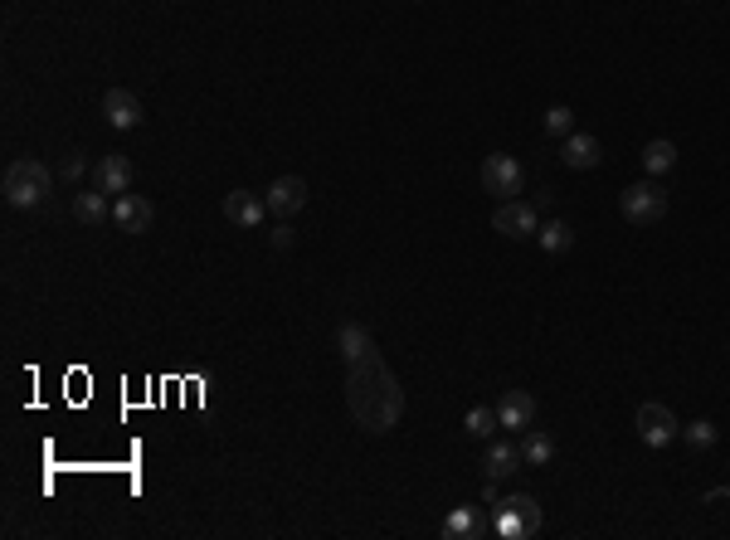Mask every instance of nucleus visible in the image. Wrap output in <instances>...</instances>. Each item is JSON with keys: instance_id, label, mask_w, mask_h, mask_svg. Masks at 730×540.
I'll use <instances>...</instances> for the list:
<instances>
[{"instance_id": "nucleus-1", "label": "nucleus", "mask_w": 730, "mask_h": 540, "mask_svg": "<svg viewBox=\"0 0 730 540\" xmlns=\"http://www.w3.org/2000/svg\"><path fill=\"white\" fill-rule=\"evenodd\" d=\"M346 409H351V419H356L365 433H390L400 424L404 390H400L395 370L385 365L380 351L356 360V365L346 370Z\"/></svg>"}, {"instance_id": "nucleus-2", "label": "nucleus", "mask_w": 730, "mask_h": 540, "mask_svg": "<svg viewBox=\"0 0 730 540\" xmlns=\"http://www.w3.org/2000/svg\"><path fill=\"white\" fill-rule=\"evenodd\" d=\"M0 190H5V205H10V210H39V205L49 200V190H54V176H49L44 161L20 156V161H10Z\"/></svg>"}, {"instance_id": "nucleus-3", "label": "nucleus", "mask_w": 730, "mask_h": 540, "mask_svg": "<svg viewBox=\"0 0 730 540\" xmlns=\"http://www.w3.org/2000/svg\"><path fill=\"white\" fill-rule=\"evenodd\" d=\"M619 210H623V219L638 224V229H643V224H657V219L667 215V190H662L653 176L638 180V185H628L619 195Z\"/></svg>"}, {"instance_id": "nucleus-4", "label": "nucleus", "mask_w": 730, "mask_h": 540, "mask_svg": "<svg viewBox=\"0 0 730 540\" xmlns=\"http://www.w3.org/2000/svg\"><path fill=\"white\" fill-rule=\"evenodd\" d=\"M521 185H526V171H521V161H516V156H507V151H492V156L482 161V190H487V195L516 200V195H521Z\"/></svg>"}, {"instance_id": "nucleus-5", "label": "nucleus", "mask_w": 730, "mask_h": 540, "mask_svg": "<svg viewBox=\"0 0 730 540\" xmlns=\"http://www.w3.org/2000/svg\"><path fill=\"white\" fill-rule=\"evenodd\" d=\"M492 229H497L502 239H536V234H541V210L526 205L521 195H516V200H502V205L492 210Z\"/></svg>"}, {"instance_id": "nucleus-6", "label": "nucleus", "mask_w": 730, "mask_h": 540, "mask_svg": "<svg viewBox=\"0 0 730 540\" xmlns=\"http://www.w3.org/2000/svg\"><path fill=\"white\" fill-rule=\"evenodd\" d=\"M633 424H638V438H643L648 448H667L672 438H682L677 414H672L667 404H653V399H648V404H638V419H633Z\"/></svg>"}, {"instance_id": "nucleus-7", "label": "nucleus", "mask_w": 730, "mask_h": 540, "mask_svg": "<svg viewBox=\"0 0 730 540\" xmlns=\"http://www.w3.org/2000/svg\"><path fill=\"white\" fill-rule=\"evenodd\" d=\"M497 531L502 536H531V531H541V506H536V497L516 492L507 502H497Z\"/></svg>"}, {"instance_id": "nucleus-8", "label": "nucleus", "mask_w": 730, "mask_h": 540, "mask_svg": "<svg viewBox=\"0 0 730 540\" xmlns=\"http://www.w3.org/2000/svg\"><path fill=\"white\" fill-rule=\"evenodd\" d=\"M263 200H268V215L292 219L302 205H307V180L302 176H278L268 190H263Z\"/></svg>"}, {"instance_id": "nucleus-9", "label": "nucleus", "mask_w": 730, "mask_h": 540, "mask_svg": "<svg viewBox=\"0 0 730 540\" xmlns=\"http://www.w3.org/2000/svg\"><path fill=\"white\" fill-rule=\"evenodd\" d=\"M103 117H108V127L117 132H132V127H142V98L132 93V88H108L103 93Z\"/></svg>"}, {"instance_id": "nucleus-10", "label": "nucleus", "mask_w": 730, "mask_h": 540, "mask_svg": "<svg viewBox=\"0 0 730 540\" xmlns=\"http://www.w3.org/2000/svg\"><path fill=\"white\" fill-rule=\"evenodd\" d=\"M112 224H117L122 234H146V229L156 224V205H151L146 195H117V205H112Z\"/></svg>"}, {"instance_id": "nucleus-11", "label": "nucleus", "mask_w": 730, "mask_h": 540, "mask_svg": "<svg viewBox=\"0 0 730 540\" xmlns=\"http://www.w3.org/2000/svg\"><path fill=\"white\" fill-rule=\"evenodd\" d=\"M263 210H268V200L254 195V190H229V195H224V219H229L234 229H258V224H263Z\"/></svg>"}, {"instance_id": "nucleus-12", "label": "nucleus", "mask_w": 730, "mask_h": 540, "mask_svg": "<svg viewBox=\"0 0 730 540\" xmlns=\"http://www.w3.org/2000/svg\"><path fill=\"white\" fill-rule=\"evenodd\" d=\"M560 161L570 171H594L604 161V146H599V137H589V132H570L565 146H560Z\"/></svg>"}, {"instance_id": "nucleus-13", "label": "nucleus", "mask_w": 730, "mask_h": 540, "mask_svg": "<svg viewBox=\"0 0 730 540\" xmlns=\"http://www.w3.org/2000/svg\"><path fill=\"white\" fill-rule=\"evenodd\" d=\"M336 351H341V360H346V365H356V360L375 356L380 346H375L370 326H361V322H341V326H336Z\"/></svg>"}, {"instance_id": "nucleus-14", "label": "nucleus", "mask_w": 730, "mask_h": 540, "mask_svg": "<svg viewBox=\"0 0 730 540\" xmlns=\"http://www.w3.org/2000/svg\"><path fill=\"white\" fill-rule=\"evenodd\" d=\"M497 419H502V429L526 433L531 424H536V399L526 395V390H507L502 404H497Z\"/></svg>"}, {"instance_id": "nucleus-15", "label": "nucleus", "mask_w": 730, "mask_h": 540, "mask_svg": "<svg viewBox=\"0 0 730 540\" xmlns=\"http://www.w3.org/2000/svg\"><path fill=\"white\" fill-rule=\"evenodd\" d=\"M93 185H98L103 195H127V185H132V161L108 151V156L93 166Z\"/></svg>"}, {"instance_id": "nucleus-16", "label": "nucleus", "mask_w": 730, "mask_h": 540, "mask_svg": "<svg viewBox=\"0 0 730 540\" xmlns=\"http://www.w3.org/2000/svg\"><path fill=\"white\" fill-rule=\"evenodd\" d=\"M108 195L93 185V190H83V195H73V219L83 224V229H98V224H108Z\"/></svg>"}, {"instance_id": "nucleus-17", "label": "nucleus", "mask_w": 730, "mask_h": 540, "mask_svg": "<svg viewBox=\"0 0 730 540\" xmlns=\"http://www.w3.org/2000/svg\"><path fill=\"white\" fill-rule=\"evenodd\" d=\"M521 463V448H511V443H492L487 453H482V472H487V482H507L511 472Z\"/></svg>"}, {"instance_id": "nucleus-18", "label": "nucleus", "mask_w": 730, "mask_h": 540, "mask_svg": "<svg viewBox=\"0 0 730 540\" xmlns=\"http://www.w3.org/2000/svg\"><path fill=\"white\" fill-rule=\"evenodd\" d=\"M487 531V521L477 516L473 506H458V511H448V521H443V536L448 540H477Z\"/></svg>"}, {"instance_id": "nucleus-19", "label": "nucleus", "mask_w": 730, "mask_h": 540, "mask_svg": "<svg viewBox=\"0 0 730 540\" xmlns=\"http://www.w3.org/2000/svg\"><path fill=\"white\" fill-rule=\"evenodd\" d=\"M672 166H677V142L657 137V142L643 146V171H648V176H667Z\"/></svg>"}, {"instance_id": "nucleus-20", "label": "nucleus", "mask_w": 730, "mask_h": 540, "mask_svg": "<svg viewBox=\"0 0 730 540\" xmlns=\"http://www.w3.org/2000/svg\"><path fill=\"white\" fill-rule=\"evenodd\" d=\"M550 458H555V443H550V433L526 429V438H521V463H526V468H546Z\"/></svg>"}, {"instance_id": "nucleus-21", "label": "nucleus", "mask_w": 730, "mask_h": 540, "mask_svg": "<svg viewBox=\"0 0 730 540\" xmlns=\"http://www.w3.org/2000/svg\"><path fill=\"white\" fill-rule=\"evenodd\" d=\"M536 244L546 253H565V249H575V229H570L565 219H546L541 234H536Z\"/></svg>"}, {"instance_id": "nucleus-22", "label": "nucleus", "mask_w": 730, "mask_h": 540, "mask_svg": "<svg viewBox=\"0 0 730 540\" xmlns=\"http://www.w3.org/2000/svg\"><path fill=\"white\" fill-rule=\"evenodd\" d=\"M463 429L473 433V438H492V433L502 429V419H497V409H487V404H477V409H468V419H463Z\"/></svg>"}, {"instance_id": "nucleus-23", "label": "nucleus", "mask_w": 730, "mask_h": 540, "mask_svg": "<svg viewBox=\"0 0 730 540\" xmlns=\"http://www.w3.org/2000/svg\"><path fill=\"white\" fill-rule=\"evenodd\" d=\"M682 438L692 443L696 453H706V448H716V438H721V429H716L711 419H692V424L682 429Z\"/></svg>"}, {"instance_id": "nucleus-24", "label": "nucleus", "mask_w": 730, "mask_h": 540, "mask_svg": "<svg viewBox=\"0 0 730 540\" xmlns=\"http://www.w3.org/2000/svg\"><path fill=\"white\" fill-rule=\"evenodd\" d=\"M541 122H546V132H550V137H570V132H575V112L565 108V103H555V108H546V117H541Z\"/></svg>"}, {"instance_id": "nucleus-25", "label": "nucleus", "mask_w": 730, "mask_h": 540, "mask_svg": "<svg viewBox=\"0 0 730 540\" xmlns=\"http://www.w3.org/2000/svg\"><path fill=\"white\" fill-rule=\"evenodd\" d=\"M268 239H273V249H292V244H297V234H292L288 219H283L278 229H268Z\"/></svg>"}, {"instance_id": "nucleus-26", "label": "nucleus", "mask_w": 730, "mask_h": 540, "mask_svg": "<svg viewBox=\"0 0 730 540\" xmlns=\"http://www.w3.org/2000/svg\"><path fill=\"white\" fill-rule=\"evenodd\" d=\"M83 176V156H64V180H78Z\"/></svg>"}]
</instances>
